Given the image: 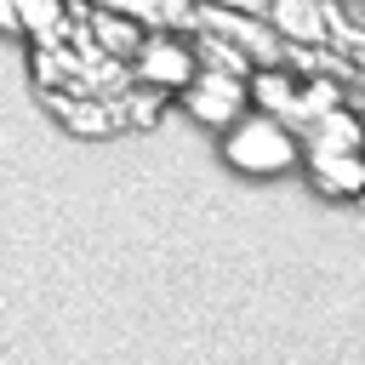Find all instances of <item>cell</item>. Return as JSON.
Masks as SVG:
<instances>
[{
	"mask_svg": "<svg viewBox=\"0 0 365 365\" xmlns=\"http://www.w3.org/2000/svg\"><path fill=\"white\" fill-rule=\"evenodd\" d=\"M194 51H188V40H177V34H148L143 40V51H137V74L148 80V86H165V91H182L188 80H194Z\"/></svg>",
	"mask_w": 365,
	"mask_h": 365,
	"instance_id": "277c9868",
	"label": "cell"
},
{
	"mask_svg": "<svg viewBox=\"0 0 365 365\" xmlns=\"http://www.w3.org/2000/svg\"><path fill=\"white\" fill-rule=\"evenodd\" d=\"M205 11H245V17H268V0H200Z\"/></svg>",
	"mask_w": 365,
	"mask_h": 365,
	"instance_id": "30bf717a",
	"label": "cell"
},
{
	"mask_svg": "<svg viewBox=\"0 0 365 365\" xmlns=\"http://www.w3.org/2000/svg\"><path fill=\"white\" fill-rule=\"evenodd\" d=\"M200 23H205L217 40H228L245 63H268V68H279V34L268 29V17H245V11H205V6H200Z\"/></svg>",
	"mask_w": 365,
	"mask_h": 365,
	"instance_id": "3957f363",
	"label": "cell"
},
{
	"mask_svg": "<svg viewBox=\"0 0 365 365\" xmlns=\"http://www.w3.org/2000/svg\"><path fill=\"white\" fill-rule=\"evenodd\" d=\"M354 57H359V80H365V46H359V51H354Z\"/></svg>",
	"mask_w": 365,
	"mask_h": 365,
	"instance_id": "7c38bea8",
	"label": "cell"
},
{
	"mask_svg": "<svg viewBox=\"0 0 365 365\" xmlns=\"http://www.w3.org/2000/svg\"><path fill=\"white\" fill-rule=\"evenodd\" d=\"M182 103H188L194 120L228 131V125L251 108V86H245L240 74H222V68H194V80L182 86Z\"/></svg>",
	"mask_w": 365,
	"mask_h": 365,
	"instance_id": "7a4b0ae2",
	"label": "cell"
},
{
	"mask_svg": "<svg viewBox=\"0 0 365 365\" xmlns=\"http://www.w3.org/2000/svg\"><path fill=\"white\" fill-rule=\"evenodd\" d=\"M91 34H97V46L103 51H114V57H137L143 51V23L137 17H120V11H91Z\"/></svg>",
	"mask_w": 365,
	"mask_h": 365,
	"instance_id": "8992f818",
	"label": "cell"
},
{
	"mask_svg": "<svg viewBox=\"0 0 365 365\" xmlns=\"http://www.w3.org/2000/svg\"><path fill=\"white\" fill-rule=\"evenodd\" d=\"M91 11H120V17H137V23H154V29H171L188 17L182 0H91Z\"/></svg>",
	"mask_w": 365,
	"mask_h": 365,
	"instance_id": "52a82bcc",
	"label": "cell"
},
{
	"mask_svg": "<svg viewBox=\"0 0 365 365\" xmlns=\"http://www.w3.org/2000/svg\"><path fill=\"white\" fill-rule=\"evenodd\" d=\"M325 11H331L342 29H354V34H359V46H365V0H331Z\"/></svg>",
	"mask_w": 365,
	"mask_h": 365,
	"instance_id": "9c48e42d",
	"label": "cell"
},
{
	"mask_svg": "<svg viewBox=\"0 0 365 365\" xmlns=\"http://www.w3.org/2000/svg\"><path fill=\"white\" fill-rule=\"evenodd\" d=\"M297 154H302L297 131H291L285 120L262 114V108H245V114L222 131V160H228L234 171H251V177L285 171V165H297Z\"/></svg>",
	"mask_w": 365,
	"mask_h": 365,
	"instance_id": "6da1fadb",
	"label": "cell"
},
{
	"mask_svg": "<svg viewBox=\"0 0 365 365\" xmlns=\"http://www.w3.org/2000/svg\"><path fill=\"white\" fill-rule=\"evenodd\" d=\"M268 29L279 40L319 46L331 34V11H325V0H268Z\"/></svg>",
	"mask_w": 365,
	"mask_h": 365,
	"instance_id": "5b68a950",
	"label": "cell"
},
{
	"mask_svg": "<svg viewBox=\"0 0 365 365\" xmlns=\"http://www.w3.org/2000/svg\"><path fill=\"white\" fill-rule=\"evenodd\" d=\"M11 6H17V23L23 29H46L51 34L63 23V0H11Z\"/></svg>",
	"mask_w": 365,
	"mask_h": 365,
	"instance_id": "ba28073f",
	"label": "cell"
},
{
	"mask_svg": "<svg viewBox=\"0 0 365 365\" xmlns=\"http://www.w3.org/2000/svg\"><path fill=\"white\" fill-rule=\"evenodd\" d=\"M0 29H6V34H11V29H23V23H17V6H11V0H0Z\"/></svg>",
	"mask_w": 365,
	"mask_h": 365,
	"instance_id": "8fae6325",
	"label": "cell"
}]
</instances>
